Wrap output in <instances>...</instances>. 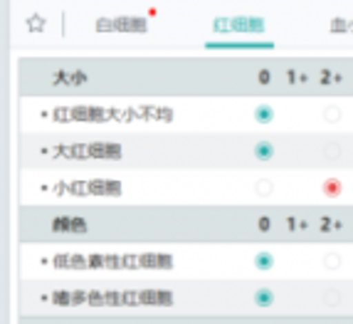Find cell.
Returning <instances> with one entry per match:
<instances>
[{"label":"cell","instance_id":"obj_1","mask_svg":"<svg viewBox=\"0 0 353 324\" xmlns=\"http://www.w3.org/2000/svg\"><path fill=\"white\" fill-rule=\"evenodd\" d=\"M272 151H274V149H272V144H257V146H254V153H257V159H270Z\"/></svg>","mask_w":353,"mask_h":324},{"label":"cell","instance_id":"obj_4","mask_svg":"<svg viewBox=\"0 0 353 324\" xmlns=\"http://www.w3.org/2000/svg\"><path fill=\"white\" fill-rule=\"evenodd\" d=\"M257 119H259V122H270V119H272V109H270V106H259V109H257Z\"/></svg>","mask_w":353,"mask_h":324},{"label":"cell","instance_id":"obj_5","mask_svg":"<svg viewBox=\"0 0 353 324\" xmlns=\"http://www.w3.org/2000/svg\"><path fill=\"white\" fill-rule=\"evenodd\" d=\"M259 292H262V295H257V305H270V302H272L270 292H267V295H265V289H259Z\"/></svg>","mask_w":353,"mask_h":324},{"label":"cell","instance_id":"obj_3","mask_svg":"<svg viewBox=\"0 0 353 324\" xmlns=\"http://www.w3.org/2000/svg\"><path fill=\"white\" fill-rule=\"evenodd\" d=\"M324 191L329 196H339V193H341V183H339V181H326L324 183Z\"/></svg>","mask_w":353,"mask_h":324},{"label":"cell","instance_id":"obj_2","mask_svg":"<svg viewBox=\"0 0 353 324\" xmlns=\"http://www.w3.org/2000/svg\"><path fill=\"white\" fill-rule=\"evenodd\" d=\"M254 265H257V267H272V265H274V260H272V255L259 253L257 258H254Z\"/></svg>","mask_w":353,"mask_h":324}]
</instances>
